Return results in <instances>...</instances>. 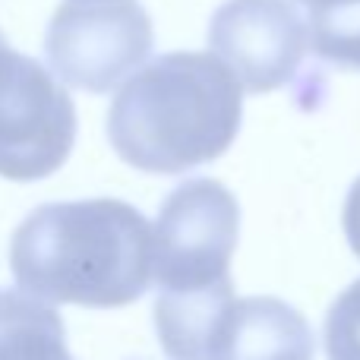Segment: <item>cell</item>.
<instances>
[{
    "label": "cell",
    "instance_id": "5b68a950",
    "mask_svg": "<svg viewBox=\"0 0 360 360\" xmlns=\"http://www.w3.org/2000/svg\"><path fill=\"white\" fill-rule=\"evenodd\" d=\"M152 19L136 0H67L44 32V54L70 89L111 92L152 54Z\"/></svg>",
    "mask_w": 360,
    "mask_h": 360
},
{
    "label": "cell",
    "instance_id": "8992f818",
    "mask_svg": "<svg viewBox=\"0 0 360 360\" xmlns=\"http://www.w3.org/2000/svg\"><path fill=\"white\" fill-rule=\"evenodd\" d=\"M209 48L247 92H272L297 76L310 25L291 0H228L209 22Z\"/></svg>",
    "mask_w": 360,
    "mask_h": 360
},
{
    "label": "cell",
    "instance_id": "8fae6325",
    "mask_svg": "<svg viewBox=\"0 0 360 360\" xmlns=\"http://www.w3.org/2000/svg\"><path fill=\"white\" fill-rule=\"evenodd\" d=\"M342 224H345V237H348L351 250L360 259V177L351 184L348 199H345V212H342Z\"/></svg>",
    "mask_w": 360,
    "mask_h": 360
},
{
    "label": "cell",
    "instance_id": "277c9868",
    "mask_svg": "<svg viewBox=\"0 0 360 360\" xmlns=\"http://www.w3.org/2000/svg\"><path fill=\"white\" fill-rule=\"evenodd\" d=\"M76 143V108L54 70L16 54L0 32V177L44 180Z\"/></svg>",
    "mask_w": 360,
    "mask_h": 360
},
{
    "label": "cell",
    "instance_id": "7c38bea8",
    "mask_svg": "<svg viewBox=\"0 0 360 360\" xmlns=\"http://www.w3.org/2000/svg\"><path fill=\"white\" fill-rule=\"evenodd\" d=\"M297 4L307 6V13L310 10H326V6H342V4H357V0H297Z\"/></svg>",
    "mask_w": 360,
    "mask_h": 360
},
{
    "label": "cell",
    "instance_id": "52a82bcc",
    "mask_svg": "<svg viewBox=\"0 0 360 360\" xmlns=\"http://www.w3.org/2000/svg\"><path fill=\"white\" fill-rule=\"evenodd\" d=\"M212 360H313L310 323L278 297L234 300Z\"/></svg>",
    "mask_w": 360,
    "mask_h": 360
},
{
    "label": "cell",
    "instance_id": "6da1fadb",
    "mask_svg": "<svg viewBox=\"0 0 360 360\" xmlns=\"http://www.w3.org/2000/svg\"><path fill=\"white\" fill-rule=\"evenodd\" d=\"M10 269L19 291L44 304L117 310L155 275V228L120 199L48 202L13 231Z\"/></svg>",
    "mask_w": 360,
    "mask_h": 360
},
{
    "label": "cell",
    "instance_id": "30bf717a",
    "mask_svg": "<svg viewBox=\"0 0 360 360\" xmlns=\"http://www.w3.org/2000/svg\"><path fill=\"white\" fill-rule=\"evenodd\" d=\"M323 338L329 360H360V278L329 307Z\"/></svg>",
    "mask_w": 360,
    "mask_h": 360
},
{
    "label": "cell",
    "instance_id": "9c48e42d",
    "mask_svg": "<svg viewBox=\"0 0 360 360\" xmlns=\"http://www.w3.org/2000/svg\"><path fill=\"white\" fill-rule=\"evenodd\" d=\"M310 48L316 57L345 70H360V0L307 13Z\"/></svg>",
    "mask_w": 360,
    "mask_h": 360
},
{
    "label": "cell",
    "instance_id": "3957f363",
    "mask_svg": "<svg viewBox=\"0 0 360 360\" xmlns=\"http://www.w3.org/2000/svg\"><path fill=\"white\" fill-rule=\"evenodd\" d=\"M240 237V205L212 177L184 180L155 221V332L171 360H212L234 304L231 256Z\"/></svg>",
    "mask_w": 360,
    "mask_h": 360
},
{
    "label": "cell",
    "instance_id": "ba28073f",
    "mask_svg": "<svg viewBox=\"0 0 360 360\" xmlns=\"http://www.w3.org/2000/svg\"><path fill=\"white\" fill-rule=\"evenodd\" d=\"M0 360H73L54 307L25 291H0Z\"/></svg>",
    "mask_w": 360,
    "mask_h": 360
},
{
    "label": "cell",
    "instance_id": "7a4b0ae2",
    "mask_svg": "<svg viewBox=\"0 0 360 360\" xmlns=\"http://www.w3.org/2000/svg\"><path fill=\"white\" fill-rule=\"evenodd\" d=\"M243 86L215 54L174 51L139 67L108 111V139L130 168L184 174L231 149Z\"/></svg>",
    "mask_w": 360,
    "mask_h": 360
},
{
    "label": "cell",
    "instance_id": "4fadbf2b",
    "mask_svg": "<svg viewBox=\"0 0 360 360\" xmlns=\"http://www.w3.org/2000/svg\"><path fill=\"white\" fill-rule=\"evenodd\" d=\"M79 4H86V0H79Z\"/></svg>",
    "mask_w": 360,
    "mask_h": 360
}]
</instances>
